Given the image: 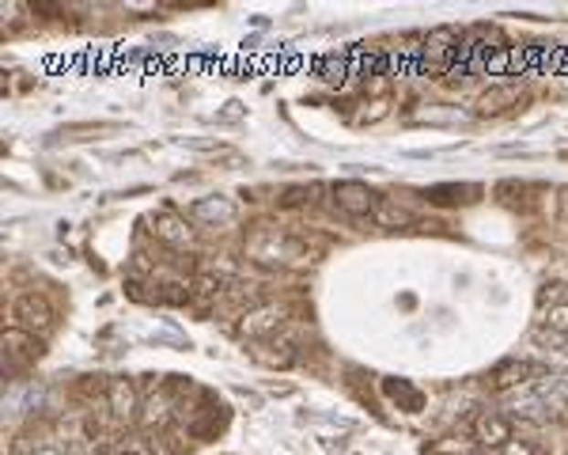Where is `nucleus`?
Segmentation results:
<instances>
[{
  "label": "nucleus",
  "instance_id": "nucleus-17",
  "mask_svg": "<svg viewBox=\"0 0 568 455\" xmlns=\"http://www.w3.org/2000/svg\"><path fill=\"white\" fill-rule=\"evenodd\" d=\"M372 217H375L379 224H386V228H398V224H409V220H413L409 213L394 209V206H391V201H383V197L375 201V213H372Z\"/></svg>",
  "mask_w": 568,
  "mask_h": 455
},
{
  "label": "nucleus",
  "instance_id": "nucleus-4",
  "mask_svg": "<svg viewBox=\"0 0 568 455\" xmlns=\"http://www.w3.org/2000/svg\"><path fill=\"white\" fill-rule=\"evenodd\" d=\"M42 342L31 334V331H19V326H12V331H5V361H8V372H19L27 368L42 357Z\"/></svg>",
  "mask_w": 568,
  "mask_h": 455
},
{
  "label": "nucleus",
  "instance_id": "nucleus-21",
  "mask_svg": "<svg viewBox=\"0 0 568 455\" xmlns=\"http://www.w3.org/2000/svg\"><path fill=\"white\" fill-rule=\"evenodd\" d=\"M561 217H564V224H568V190H564V197H561Z\"/></svg>",
  "mask_w": 568,
  "mask_h": 455
},
{
  "label": "nucleus",
  "instance_id": "nucleus-12",
  "mask_svg": "<svg viewBox=\"0 0 568 455\" xmlns=\"http://www.w3.org/2000/svg\"><path fill=\"white\" fill-rule=\"evenodd\" d=\"M224 277H216V273H197L194 277V303H197V308H205V303H220L224 300Z\"/></svg>",
  "mask_w": 568,
  "mask_h": 455
},
{
  "label": "nucleus",
  "instance_id": "nucleus-13",
  "mask_svg": "<svg viewBox=\"0 0 568 455\" xmlns=\"http://www.w3.org/2000/svg\"><path fill=\"white\" fill-rule=\"evenodd\" d=\"M383 391L391 395L394 402H402V410H409V414H417V410H421V391L413 387V384H405V379H386Z\"/></svg>",
  "mask_w": 568,
  "mask_h": 455
},
{
  "label": "nucleus",
  "instance_id": "nucleus-19",
  "mask_svg": "<svg viewBox=\"0 0 568 455\" xmlns=\"http://www.w3.org/2000/svg\"><path fill=\"white\" fill-rule=\"evenodd\" d=\"M319 72L326 76L330 84H338V80H345V61H342V58H338V61H333V58H326V61L319 65Z\"/></svg>",
  "mask_w": 568,
  "mask_h": 455
},
{
  "label": "nucleus",
  "instance_id": "nucleus-2",
  "mask_svg": "<svg viewBox=\"0 0 568 455\" xmlns=\"http://www.w3.org/2000/svg\"><path fill=\"white\" fill-rule=\"evenodd\" d=\"M12 319L19 331H31V334H46L54 331V308H49V300L42 292H23L16 303H12Z\"/></svg>",
  "mask_w": 568,
  "mask_h": 455
},
{
  "label": "nucleus",
  "instance_id": "nucleus-11",
  "mask_svg": "<svg viewBox=\"0 0 568 455\" xmlns=\"http://www.w3.org/2000/svg\"><path fill=\"white\" fill-rule=\"evenodd\" d=\"M511 107H520V88H489L478 99V111L481 114H504Z\"/></svg>",
  "mask_w": 568,
  "mask_h": 455
},
{
  "label": "nucleus",
  "instance_id": "nucleus-10",
  "mask_svg": "<svg viewBox=\"0 0 568 455\" xmlns=\"http://www.w3.org/2000/svg\"><path fill=\"white\" fill-rule=\"evenodd\" d=\"M531 376H538V365H531V361H504L500 368H493V376H489V387L508 391V387L527 384Z\"/></svg>",
  "mask_w": 568,
  "mask_h": 455
},
{
  "label": "nucleus",
  "instance_id": "nucleus-7",
  "mask_svg": "<svg viewBox=\"0 0 568 455\" xmlns=\"http://www.w3.org/2000/svg\"><path fill=\"white\" fill-rule=\"evenodd\" d=\"M216 308H220L224 315H231V319H243V315H250L254 308H262V289H258V285H231Z\"/></svg>",
  "mask_w": 568,
  "mask_h": 455
},
{
  "label": "nucleus",
  "instance_id": "nucleus-9",
  "mask_svg": "<svg viewBox=\"0 0 568 455\" xmlns=\"http://www.w3.org/2000/svg\"><path fill=\"white\" fill-rule=\"evenodd\" d=\"M107 402H110V414L118 421H133L137 418V407H141V395L133 387V379H110Z\"/></svg>",
  "mask_w": 568,
  "mask_h": 455
},
{
  "label": "nucleus",
  "instance_id": "nucleus-1",
  "mask_svg": "<svg viewBox=\"0 0 568 455\" xmlns=\"http://www.w3.org/2000/svg\"><path fill=\"white\" fill-rule=\"evenodd\" d=\"M250 255H254V262H262V266H284V262H303L307 250L292 236L273 232V228H262V232L250 239Z\"/></svg>",
  "mask_w": 568,
  "mask_h": 455
},
{
  "label": "nucleus",
  "instance_id": "nucleus-8",
  "mask_svg": "<svg viewBox=\"0 0 568 455\" xmlns=\"http://www.w3.org/2000/svg\"><path fill=\"white\" fill-rule=\"evenodd\" d=\"M156 228H152V232H156V239H163L167 247H174V250H183V247H190L194 243V228L178 217V213H156V220H152Z\"/></svg>",
  "mask_w": 568,
  "mask_h": 455
},
{
  "label": "nucleus",
  "instance_id": "nucleus-3",
  "mask_svg": "<svg viewBox=\"0 0 568 455\" xmlns=\"http://www.w3.org/2000/svg\"><path fill=\"white\" fill-rule=\"evenodd\" d=\"M330 197H333V206H338L345 217H352V220L372 217L375 213V201H379L364 183H333L330 186Z\"/></svg>",
  "mask_w": 568,
  "mask_h": 455
},
{
  "label": "nucleus",
  "instance_id": "nucleus-22",
  "mask_svg": "<svg viewBox=\"0 0 568 455\" xmlns=\"http://www.w3.org/2000/svg\"><path fill=\"white\" fill-rule=\"evenodd\" d=\"M38 455H61V451H38Z\"/></svg>",
  "mask_w": 568,
  "mask_h": 455
},
{
  "label": "nucleus",
  "instance_id": "nucleus-20",
  "mask_svg": "<svg viewBox=\"0 0 568 455\" xmlns=\"http://www.w3.org/2000/svg\"><path fill=\"white\" fill-rule=\"evenodd\" d=\"M497 455H538V451H534V444H531V440H515V437H511L508 444H500V448H497Z\"/></svg>",
  "mask_w": 568,
  "mask_h": 455
},
{
  "label": "nucleus",
  "instance_id": "nucleus-18",
  "mask_svg": "<svg viewBox=\"0 0 568 455\" xmlns=\"http://www.w3.org/2000/svg\"><path fill=\"white\" fill-rule=\"evenodd\" d=\"M144 451H148V455H178V448H174V444H167V437H163V433H152V437L144 440Z\"/></svg>",
  "mask_w": 568,
  "mask_h": 455
},
{
  "label": "nucleus",
  "instance_id": "nucleus-14",
  "mask_svg": "<svg viewBox=\"0 0 568 455\" xmlns=\"http://www.w3.org/2000/svg\"><path fill=\"white\" fill-rule=\"evenodd\" d=\"M194 217L197 220H231L236 217V206H227V201H220V197H205V201L194 206Z\"/></svg>",
  "mask_w": 568,
  "mask_h": 455
},
{
  "label": "nucleus",
  "instance_id": "nucleus-5",
  "mask_svg": "<svg viewBox=\"0 0 568 455\" xmlns=\"http://www.w3.org/2000/svg\"><path fill=\"white\" fill-rule=\"evenodd\" d=\"M280 323H284V308H277V303H262V308H254L250 315L239 319V334L250 338V342H262V338L280 331Z\"/></svg>",
  "mask_w": 568,
  "mask_h": 455
},
{
  "label": "nucleus",
  "instance_id": "nucleus-6",
  "mask_svg": "<svg viewBox=\"0 0 568 455\" xmlns=\"http://www.w3.org/2000/svg\"><path fill=\"white\" fill-rule=\"evenodd\" d=\"M511 433H515L511 418H504V414H497V410H481V414L474 418V437H478L481 444H489L493 451H497L500 444H508Z\"/></svg>",
  "mask_w": 568,
  "mask_h": 455
},
{
  "label": "nucleus",
  "instance_id": "nucleus-15",
  "mask_svg": "<svg viewBox=\"0 0 568 455\" xmlns=\"http://www.w3.org/2000/svg\"><path fill=\"white\" fill-rule=\"evenodd\" d=\"M542 326H550V331H557V334H568V300L564 296H557L546 312H542Z\"/></svg>",
  "mask_w": 568,
  "mask_h": 455
},
{
  "label": "nucleus",
  "instance_id": "nucleus-16",
  "mask_svg": "<svg viewBox=\"0 0 568 455\" xmlns=\"http://www.w3.org/2000/svg\"><path fill=\"white\" fill-rule=\"evenodd\" d=\"M467 194H478V186H432L428 197L440 201V206H458V201H470Z\"/></svg>",
  "mask_w": 568,
  "mask_h": 455
}]
</instances>
